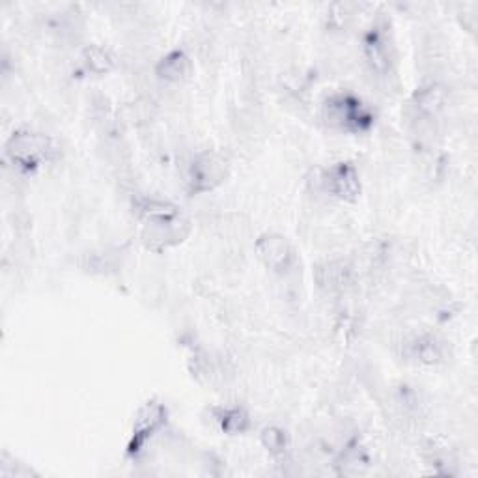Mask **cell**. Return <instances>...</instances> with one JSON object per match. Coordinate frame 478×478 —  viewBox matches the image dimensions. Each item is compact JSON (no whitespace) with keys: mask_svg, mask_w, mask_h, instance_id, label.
<instances>
[{"mask_svg":"<svg viewBox=\"0 0 478 478\" xmlns=\"http://www.w3.org/2000/svg\"><path fill=\"white\" fill-rule=\"evenodd\" d=\"M144 221L142 239L148 248L163 250L178 245L189 234V221L170 203L156 198H144L137 206Z\"/></svg>","mask_w":478,"mask_h":478,"instance_id":"6da1fadb","label":"cell"},{"mask_svg":"<svg viewBox=\"0 0 478 478\" xmlns=\"http://www.w3.org/2000/svg\"><path fill=\"white\" fill-rule=\"evenodd\" d=\"M6 156L21 170L31 172L53 161L59 156V146L49 135L21 130L8 139Z\"/></svg>","mask_w":478,"mask_h":478,"instance_id":"7a4b0ae2","label":"cell"},{"mask_svg":"<svg viewBox=\"0 0 478 478\" xmlns=\"http://www.w3.org/2000/svg\"><path fill=\"white\" fill-rule=\"evenodd\" d=\"M323 118L335 130L365 133L374 125V113L354 94H333L325 99Z\"/></svg>","mask_w":478,"mask_h":478,"instance_id":"3957f363","label":"cell"},{"mask_svg":"<svg viewBox=\"0 0 478 478\" xmlns=\"http://www.w3.org/2000/svg\"><path fill=\"white\" fill-rule=\"evenodd\" d=\"M226 174H229V167H226V161L219 154L215 152L198 154L189 167V178H187L189 193L203 194L213 191L224 182Z\"/></svg>","mask_w":478,"mask_h":478,"instance_id":"277c9868","label":"cell"},{"mask_svg":"<svg viewBox=\"0 0 478 478\" xmlns=\"http://www.w3.org/2000/svg\"><path fill=\"white\" fill-rule=\"evenodd\" d=\"M321 184L327 193L342 200V203H356L361 196L359 172L347 161L335 163L327 168L321 176Z\"/></svg>","mask_w":478,"mask_h":478,"instance_id":"5b68a950","label":"cell"},{"mask_svg":"<svg viewBox=\"0 0 478 478\" xmlns=\"http://www.w3.org/2000/svg\"><path fill=\"white\" fill-rule=\"evenodd\" d=\"M255 248L262 264L275 273H286L295 262L293 245L281 234L273 232L260 236Z\"/></svg>","mask_w":478,"mask_h":478,"instance_id":"8992f818","label":"cell"},{"mask_svg":"<svg viewBox=\"0 0 478 478\" xmlns=\"http://www.w3.org/2000/svg\"><path fill=\"white\" fill-rule=\"evenodd\" d=\"M167 420V410L158 401H148V404L139 411L133 426V439L130 445V452H139L146 441L152 437Z\"/></svg>","mask_w":478,"mask_h":478,"instance_id":"52a82bcc","label":"cell"},{"mask_svg":"<svg viewBox=\"0 0 478 478\" xmlns=\"http://www.w3.org/2000/svg\"><path fill=\"white\" fill-rule=\"evenodd\" d=\"M193 71V62L182 49L167 53L156 66V75L167 83H184Z\"/></svg>","mask_w":478,"mask_h":478,"instance_id":"ba28073f","label":"cell"},{"mask_svg":"<svg viewBox=\"0 0 478 478\" xmlns=\"http://www.w3.org/2000/svg\"><path fill=\"white\" fill-rule=\"evenodd\" d=\"M365 55L375 71H387L391 64V49L383 32L374 31L365 40Z\"/></svg>","mask_w":478,"mask_h":478,"instance_id":"9c48e42d","label":"cell"},{"mask_svg":"<svg viewBox=\"0 0 478 478\" xmlns=\"http://www.w3.org/2000/svg\"><path fill=\"white\" fill-rule=\"evenodd\" d=\"M217 422L221 424L226 434H243L250 428V417L243 408H222L215 415Z\"/></svg>","mask_w":478,"mask_h":478,"instance_id":"30bf717a","label":"cell"},{"mask_svg":"<svg viewBox=\"0 0 478 478\" xmlns=\"http://www.w3.org/2000/svg\"><path fill=\"white\" fill-rule=\"evenodd\" d=\"M443 99H445V94L439 86H428V88H422L420 92H417L415 105H417L419 113L436 114L443 107Z\"/></svg>","mask_w":478,"mask_h":478,"instance_id":"8fae6325","label":"cell"},{"mask_svg":"<svg viewBox=\"0 0 478 478\" xmlns=\"http://www.w3.org/2000/svg\"><path fill=\"white\" fill-rule=\"evenodd\" d=\"M413 351H415V357L426 365H436L443 359V344L436 340L434 337L420 338L413 346Z\"/></svg>","mask_w":478,"mask_h":478,"instance_id":"7c38bea8","label":"cell"},{"mask_svg":"<svg viewBox=\"0 0 478 478\" xmlns=\"http://www.w3.org/2000/svg\"><path fill=\"white\" fill-rule=\"evenodd\" d=\"M260 439H262V445L266 446V450L273 456H281L288 450V436L284 430H281V428H276V426L266 428Z\"/></svg>","mask_w":478,"mask_h":478,"instance_id":"4fadbf2b","label":"cell"},{"mask_svg":"<svg viewBox=\"0 0 478 478\" xmlns=\"http://www.w3.org/2000/svg\"><path fill=\"white\" fill-rule=\"evenodd\" d=\"M83 59L86 68L95 75H105L113 69V57L102 47H88Z\"/></svg>","mask_w":478,"mask_h":478,"instance_id":"5bb4252c","label":"cell"}]
</instances>
